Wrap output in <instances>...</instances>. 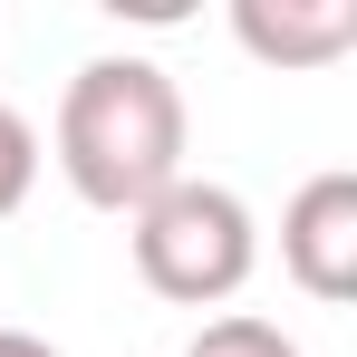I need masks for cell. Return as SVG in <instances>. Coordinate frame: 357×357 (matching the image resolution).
I'll use <instances>...</instances> for the list:
<instances>
[{
    "mask_svg": "<svg viewBox=\"0 0 357 357\" xmlns=\"http://www.w3.org/2000/svg\"><path fill=\"white\" fill-rule=\"evenodd\" d=\"M59 174L97 213H145L183 183V87L155 59H87L59 97Z\"/></svg>",
    "mask_w": 357,
    "mask_h": 357,
    "instance_id": "1",
    "label": "cell"
},
{
    "mask_svg": "<svg viewBox=\"0 0 357 357\" xmlns=\"http://www.w3.org/2000/svg\"><path fill=\"white\" fill-rule=\"evenodd\" d=\"M135 222V271H145V290L174 299V309H222V299L251 280V261H261V232H251V203H241L232 183H203L183 174L165 183L145 213H126Z\"/></svg>",
    "mask_w": 357,
    "mask_h": 357,
    "instance_id": "2",
    "label": "cell"
},
{
    "mask_svg": "<svg viewBox=\"0 0 357 357\" xmlns=\"http://www.w3.org/2000/svg\"><path fill=\"white\" fill-rule=\"evenodd\" d=\"M280 271H290L309 299H357V174L348 165H328V174H309L290 193V213H280Z\"/></svg>",
    "mask_w": 357,
    "mask_h": 357,
    "instance_id": "3",
    "label": "cell"
},
{
    "mask_svg": "<svg viewBox=\"0 0 357 357\" xmlns=\"http://www.w3.org/2000/svg\"><path fill=\"white\" fill-rule=\"evenodd\" d=\"M232 39L251 49L261 68H328V59H348L357 49V0H241L232 10Z\"/></svg>",
    "mask_w": 357,
    "mask_h": 357,
    "instance_id": "4",
    "label": "cell"
},
{
    "mask_svg": "<svg viewBox=\"0 0 357 357\" xmlns=\"http://www.w3.org/2000/svg\"><path fill=\"white\" fill-rule=\"evenodd\" d=\"M29 183H39V126L20 107H0V222L29 203Z\"/></svg>",
    "mask_w": 357,
    "mask_h": 357,
    "instance_id": "5",
    "label": "cell"
},
{
    "mask_svg": "<svg viewBox=\"0 0 357 357\" xmlns=\"http://www.w3.org/2000/svg\"><path fill=\"white\" fill-rule=\"evenodd\" d=\"M183 357H299V348L271 328V319H213V328H203Z\"/></svg>",
    "mask_w": 357,
    "mask_h": 357,
    "instance_id": "6",
    "label": "cell"
},
{
    "mask_svg": "<svg viewBox=\"0 0 357 357\" xmlns=\"http://www.w3.org/2000/svg\"><path fill=\"white\" fill-rule=\"evenodd\" d=\"M0 357H59L49 338H29V328H0Z\"/></svg>",
    "mask_w": 357,
    "mask_h": 357,
    "instance_id": "7",
    "label": "cell"
}]
</instances>
